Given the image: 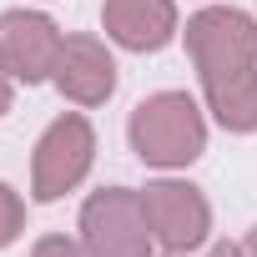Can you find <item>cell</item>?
I'll use <instances>...</instances> for the list:
<instances>
[{
    "label": "cell",
    "instance_id": "cell-12",
    "mask_svg": "<svg viewBox=\"0 0 257 257\" xmlns=\"http://www.w3.org/2000/svg\"><path fill=\"white\" fill-rule=\"evenodd\" d=\"M207 257H252V252H247L242 242H212V252H207Z\"/></svg>",
    "mask_w": 257,
    "mask_h": 257
},
{
    "label": "cell",
    "instance_id": "cell-3",
    "mask_svg": "<svg viewBox=\"0 0 257 257\" xmlns=\"http://www.w3.org/2000/svg\"><path fill=\"white\" fill-rule=\"evenodd\" d=\"M81 247L91 257H152V227L142 192L132 187H101L81 207Z\"/></svg>",
    "mask_w": 257,
    "mask_h": 257
},
{
    "label": "cell",
    "instance_id": "cell-2",
    "mask_svg": "<svg viewBox=\"0 0 257 257\" xmlns=\"http://www.w3.org/2000/svg\"><path fill=\"white\" fill-rule=\"evenodd\" d=\"M91 162H96V126L81 111L56 116L41 132L36 152H31V197L36 202H61L66 192H76L86 182Z\"/></svg>",
    "mask_w": 257,
    "mask_h": 257
},
{
    "label": "cell",
    "instance_id": "cell-5",
    "mask_svg": "<svg viewBox=\"0 0 257 257\" xmlns=\"http://www.w3.org/2000/svg\"><path fill=\"white\" fill-rule=\"evenodd\" d=\"M187 56L197 76L257 66V21L232 6H207L187 21Z\"/></svg>",
    "mask_w": 257,
    "mask_h": 257
},
{
    "label": "cell",
    "instance_id": "cell-11",
    "mask_svg": "<svg viewBox=\"0 0 257 257\" xmlns=\"http://www.w3.org/2000/svg\"><path fill=\"white\" fill-rule=\"evenodd\" d=\"M31 257H91L81 242H66V237H41L31 247Z\"/></svg>",
    "mask_w": 257,
    "mask_h": 257
},
{
    "label": "cell",
    "instance_id": "cell-13",
    "mask_svg": "<svg viewBox=\"0 0 257 257\" xmlns=\"http://www.w3.org/2000/svg\"><path fill=\"white\" fill-rule=\"evenodd\" d=\"M11 101H16V81H11L6 71H0V116L11 111Z\"/></svg>",
    "mask_w": 257,
    "mask_h": 257
},
{
    "label": "cell",
    "instance_id": "cell-7",
    "mask_svg": "<svg viewBox=\"0 0 257 257\" xmlns=\"http://www.w3.org/2000/svg\"><path fill=\"white\" fill-rule=\"evenodd\" d=\"M51 81L71 106H106L116 91V56L96 36H66Z\"/></svg>",
    "mask_w": 257,
    "mask_h": 257
},
{
    "label": "cell",
    "instance_id": "cell-10",
    "mask_svg": "<svg viewBox=\"0 0 257 257\" xmlns=\"http://www.w3.org/2000/svg\"><path fill=\"white\" fill-rule=\"evenodd\" d=\"M21 227H26V202H21V192L0 182V247H11L21 237Z\"/></svg>",
    "mask_w": 257,
    "mask_h": 257
},
{
    "label": "cell",
    "instance_id": "cell-9",
    "mask_svg": "<svg viewBox=\"0 0 257 257\" xmlns=\"http://www.w3.org/2000/svg\"><path fill=\"white\" fill-rule=\"evenodd\" d=\"M197 81H202L207 111L227 126V132H237V137L257 132V66L212 71V76H197Z\"/></svg>",
    "mask_w": 257,
    "mask_h": 257
},
{
    "label": "cell",
    "instance_id": "cell-14",
    "mask_svg": "<svg viewBox=\"0 0 257 257\" xmlns=\"http://www.w3.org/2000/svg\"><path fill=\"white\" fill-rule=\"evenodd\" d=\"M242 247H247V252H252V257H257V227H252V232H247V242H242Z\"/></svg>",
    "mask_w": 257,
    "mask_h": 257
},
{
    "label": "cell",
    "instance_id": "cell-4",
    "mask_svg": "<svg viewBox=\"0 0 257 257\" xmlns=\"http://www.w3.org/2000/svg\"><path fill=\"white\" fill-rule=\"evenodd\" d=\"M142 207H147L152 242H157L167 257L197 252V247L207 242V232H212V207H207L202 187H192V182H177V177L147 182V187H142Z\"/></svg>",
    "mask_w": 257,
    "mask_h": 257
},
{
    "label": "cell",
    "instance_id": "cell-8",
    "mask_svg": "<svg viewBox=\"0 0 257 257\" xmlns=\"http://www.w3.org/2000/svg\"><path fill=\"white\" fill-rule=\"evenodd\" d=\"M101 26L121 51H162L177 36V0H106Z\"/></svg>",
    "mask_w": 257,
    "mask_h": 257
},
{
    "label": "cell",
    "instance_id": "cell-1",
    "mask_svg": "<svg viewBox=\"0 0 257 257\" xmlns=\"http://www.w3.org/2000/svg\"><path fill=\"white\" fill-rule=\"evenodd\" d=\"M126 142H132V152L147 167L177 172V167H192L207 152V116L187 91H157L132 111Z\"/></svg>",
    "mask_w": 257,
    "mask_h": 257
},
{
    "label": "cell",
    "instance_id": "cell-6",
    "mask_svg": "<svg viewBox=\"0 0 257 257\" xmlns=\"http://www.w3.org/2000/svg\"><path fill=\"white\" fill-rule=\"evenodd\" d=\"M61 46H66V36H61V26L46 11H26L21 6V11L0 16V71L11 81H26V86L51 81Z\"/></svg>",
    "mask_w": 257,
    "mask_h": 257
}]
</instances>
